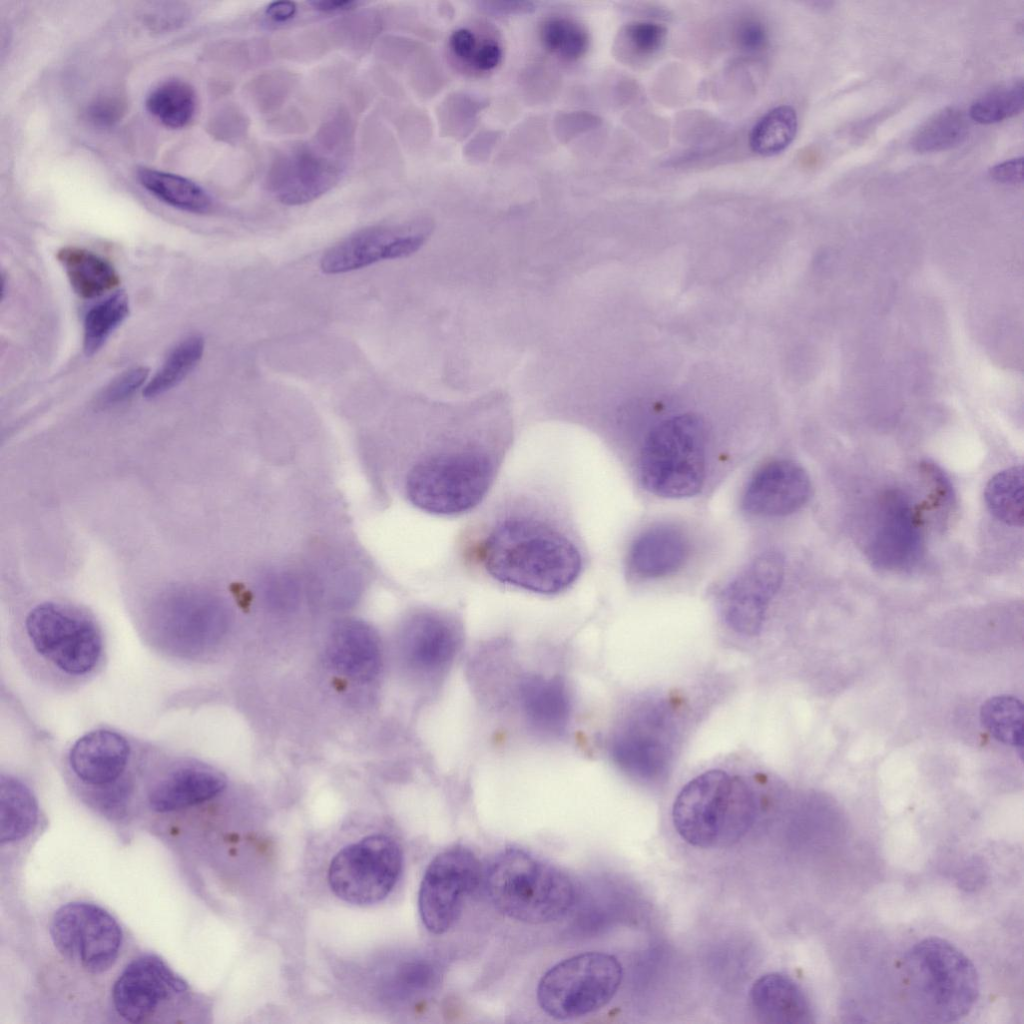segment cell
I'll use <instances>...</instances> for the list:
<instances>
[{
  "label": "cell",
  "instance_id": "1",
  "mask_svg": "<svg viewBox=\"0 0 1024 1024\" xmlns=\"http://www.w3.org/2000/svg\"><path fill=\"white\" fill-rule=\"evenodd\" d=\"M13 640L28 671L42 683L73 690L97 676L106 660V642L96 619L77 606L44 601L31 608Z\"/></svg>",
  "mask_w": 1024,
  "mask_h": 1024
},
{
  "label": "cell",
  "instance_id": "2",
  "mask_svg": "<svg viewBox=\"0 0 1024 1024\" xmlns=\"http://www.w3.org/2000/svg\"><path fill=\"white\" fill-rule=\"evenodd\" d=\"M477 554L494 580L541 595L566 591L582 571L574 542L548 522L526 515L498 521Z\"/></svg>",
  "mask_w": 1024,
  "mask_h": 1024
},
{
  "label": "cell",
  "instance_id": "3",
  "mask_svg": "<svg viewBox=\"0 0 1024 1024\" xmlns=\"http://www.w3.org/2000/svg\"><path fill=\"white\" fill-rule=\"evenodd\" d=\"M898 984L904 1006L924 1023H951L975 1006L980 982L972 961L940 937L924 938L903 955Z\"/></svg>",
  "mask_w": 1024,
  "mask_h": 1024
},
{
  "label": "cell",
  "instance_id": "4",
  "mask_svg": "<svg viewBox=\"0 0 1024 1024\" xmlns=\"http://www.w3.org/2000/svg\"><path fill=\"white\" fill-rule=\"evenodd\" d=\"M756 799L741 778L707 771L688 782L672 809L675 830L688 844L704 849L741 840L756 818Z\"/></svg>",
  "mask_w": 1024,
  "mask_h": 1024
},
{
  "label": "cell",
  "instance_id": "5",
  "mask_svg": "<svg viewBox=\"0 0 1024 1024\" xmlns=\"http://www.w3.org/2000/svg\"><path fill=\"white\" fill-rule=\"evenodd\" d=\"M485 885L501 914L529 924L557 921L576 902L575 886L568 875L517 848L506 849L493 859Z\"/></svg>",
  "mask_w": 1024,
  "mask_h": 1024
},
{
  "label": "cell",
  "instance_id": "6",
  "mask_svg": "<svg viewBox=\"0 0 1024 1024\" xmlns=\"http://www.w3.org/2000/svg\"><path fill=\"white\" fill-rule=\"evenodd\" d=\"M495 455L478 444L446 446L417 462L406 479V493L418 509L437 516L473 510L487 495L496 473Z\"/></svg>",
  "mask_w": 1024,
  "mask_h": 1024
},
{
  "label": "cell",
  "instance_id": "7",
  "mask_svg": "<svg viewBox=\"0 0 1024 1024\" xmlns=\"http://www.w3.org/2000/svg\"><path fill=\"white\" fill-rule=\"evenodd\" d=\"M229 621L227 607L217 597L177 588L153 604L143 631L144 641L167 658L196 661L222 642Z\"/></svg>",
  "mask_w": 1024,
  "mask_h": 1024
},
{
  "label": "cell",
  "instance_id": "8",
  "mask_svg": "<svg viewBox=\"0 0 1024 1024\" xmlns=\"http://www.w3.org/2000/svg\"><path fill=\"white\" fill-rule=\"evenodd\" d=\"M706 465V435L702 420L682 414L665 420L647 437L640 457V477L651 493L666 498L695 495Z\"/></svg>",
  "mask_w": 1024,
  "mask_h": 1024
},
{
  "label": "cell",
  "instance_id": "9",
  "mask_svg": "<svg viewBox=\"0 0 1024 1024\" xmlns=\"http://www.w3.org/2000/svg\"><path fill=\"white\" fill-rule=\"evenodd\" d=\"M144 755L122 733L97 728L68 749L66 771L74 785L102 809H117L130 798L142 777Z\"/></svg>",
  "mask_w": 1024,
  "mask_h": 1024
},
{
  "label": "cell",
  "instance_id": "10",
  "mask_svg": "<svg viewBox=\"0 0 1024 1024\" xmlns=\"http://www.w3.org/2000/svg\"><path fill=\"white\" fill-rule=\"evenodd\" d=\"M622 976V966L613 955H574L543 974L537 987V1001L552 1018H579L608 1004L618 991Z\"/></svg>",
  "mask_w": 1024,
  "mask_h": 1024
},
{
  "label": "cell",
  "instance_id": "11",
  "mask_svg": "<svg viewBox=\"0 0 1024 1024\" xmlns=\"http://www.w3.org/2000/svg\"><path fill=\"white\" fill-rule=\"evenodd\" d=\"M402 852L386 835H371L339 851L329 866L328 882L340 899L370 905L385 899L402 870Z\"/></svg>",
  "mask_w": 1024,
  "mask_h": 1024
},
{
  "label": "cell",
  "instance_id": "12",
  "mask_svg": "<svg viewBox=\"0 0 1024 1024\" xmlns=\"http://www.w3.org/2000/svg\"><path fill=\"white\" fill-rule=\"evenodd\" d=\"M49 934L62 957L92 974L106 972L115 964L123 942L116 919L85 901L60 906L52 916Z\"/></svg>",
  "mask_w": 1024,
  "mask_h": 1024
},
{
  "label": "cell",
  "instance_id": "13",
  "mask_svg": "<svg viewBox=\"0 0 1024 1024\" xmlns=\"http://www.w3.org/2000/svg\"><path fill=\"white\" fill-rule=\"evenodd\" d=\"M480 878V863L464 846L450 847L435 856L425 870L418 895L419 914L426 929L433 934L447 932Z\"/></svg>",
  "mask_w": 1024,
  "mask_h": 1024
},
{
  "label": "cell",
  "instance_id": "14",
  "mask_svg": "<svg viewBox=\"0 0 1024 1024\" xmlns=\"http://www.w3.org/2000/svg\"><path fill=\"white\" fill-rule=\"evenodd\" d=\"M142 776L149 808L166 814L187 810L217 797L226 778L214 767L188 756L151 761L146 756Z\"/></svg>",
  "mask_w": 1024,
  "mask_h": 1024
},
{
  "label": "cell",
  "instance_id": "15",
  "mask_svg": "<svg viewBox=\"0 0 1024 1024\" xmlns=\"http://www.w3.org/2000/svg\"><path fill=\"white\" fill-rule=\"evenodd\" d=\"M188 983L156 955L132 960L116 978L112 1002L125 1021L139 1023L152 1017L167 1001L183 995Z\"/></svg>",
  "mask_w": 1024,
  "mask_h": 1024
},
{
  "label": "cell",
  "instance_id": "16",
  "mask_svg": "<svg viewBox=\"0 0 1024 1024\" xmlns=\"http://www.w3.org/2000/svg\"><path fill=\"white\" fill-rule=\"evenodd\" d=\"M783 575L784 559L778 552H766L754 559L722 595L721 611L727 625L742 635L758 634Z\"/></svg>",
  "mask_w": 1024,
  "mask_h": 1024
},
{
  "label": "cell",
  "instance_id": "17",
  "mask_svg": "<svg viewBox=\"0 0 1024 1024\" xmlns=\"http://www.w3.org/2000/svg\"><path fill=\"white\" fill-rule=\"evenodd\" d=\"M868 545L872 563L885 570L912 568L920 559L923 539L919 511L901 491L884 496Z\"/></svg>",
  "mask_w": 1024,
  "mask_h": 1024
},
{
  "label": "cell",
  "instance_id": "18",
  "mask_svg": "<svg viewBox=\"0 0 1024 1024\" xmlns=\"http://www.w3.org/2000/svg\"><path fill=\"white\" fill-rule=\"evenodd\" d=\"M426 233L411 225L364 228L330 247L321 257L325 274H341L382 260L399 259L418 251Z\"/></svg>",
  "mask_w": 1024,
  "mask_h": 1024
},
{
  "label": "cell",
  "instance_id": "19",
  "mask_svg": "<svg viewBox=\"0 0 1024 1024\" xmlns=\"http://www.w3.org/2000/svg\"><path fill=\"white\" fill-rule=\"evenodd\" d=\"M340 174L339 163L327 152L300 145L274 160L268 186L283 204L301 205L327 192Z\"/></svg>",
  "mask_w": 1024,
  "mask_h": 1024
},
{
  "label": "cell",
  "instance_id": "20",
  "mask_svg": "<svg viewBox=\"0 0 1024 1024\" xmlns=\"http://www.w3.org/2000/svg\"><path fill=\"white\" fill-rule=\"evenodd\" d=\"M463 643L460 625L451 617L437 612L414 615L404 626L401 651L414 671L426 676L445 674L453 664Z\"/></svg>",
  "mask_w": 1024,
  "mask_h": 1024
},
{
  "label": "cell",
  "instance_id": "21",
  "mask_svg": "<svg viewBox=\"0 0 1024 1024\" xmlns=\"http://www.w3.org/2000/svg\"><path fill=\"white\" fill-rule=\"evenodd\" d=\"M811 483L797 463L777 460L761 467L749 481L742 499L750 513L783 516L799 510L809 499Z\"/></svg>",
  "mask_w": 1024,
  "mask_h": 1024
},
{
  "label": "cell",
  "instance_id": "22",
  "mask_svg": "<svg viewBox=\"0 0 1024 1024\" xmlns=\"http://www.w3.org/2000/svg\"><path fill=\"white\" fill-rule=\"evenodd\" d=\"M517 692L521 711L533 730L546 736L566 731L572 704L561 678L529 675L519 682Z\"/></svg>",
  "mask_w": 1024,
  "mask_h": 1024
},
{
  "label": "cell",
  "instance_id": "23",
  "mask_svg": "<svg viewBox=\"0 0 1024 1024\" xmlns=\"http://www.w3.org/2000/svg\"><path fill=\"white\" fill-rule=\"evenodd\" d=\"M749 1001L754 1016L761 1023L814 1022L813 1009L803 989L781 973H769L757 979L750 989Z\"/></svg>",
  "mask_w": 1024,
  "mask_h": 1024
},
{
  "label": "cell",
  "instance_id": "24",
  "mask_svg": "<svg viewBox=\"0 0 1024 1024\" xmlns=\"http://www.w3.org/2000/svg\"><path fill=\"white\" fill-rule=\"evenodd\" d=\"M327 656L337 670L358 681L373 679L381 665L376 633L368 624L354 619L334 627L327 643Z\"/></svg>",
  "mask_w": 1024,
  "mask_h": 1024
},
{
  "label": "cell",
  "instance_id": "25",
  "mask_svg": "<svg viewBox=\"0 0 1024 1024\" xmlns=\"http://www.w3.org/2000/svg\"><path fill=\"white\" fill-rule=\"evenodd\" d=\"M657 723L658 720L654 724L647 717L646 722L633 720L616 734L612 754L617 764L627 772L652 778L666 767L669 748L658 734Z\"/></svg>",
  "mask_w": 1024,
  "mask_h": 1024
},
{
  "label": "cell",
  "instance_id": "26",
  "mask_svg": "<svg viewBox=\"0 0 1024 1024\" xmlns=\"http://www.w3.org/2000/svg\"><path fill=\"white\" fill-rule=\"evenodd\" d=\"M688 555V542L674 527L660 526L644 532L633 543L628 568L639 578L664 577L677 571Z\"/></svg>",
  "mask_w": 1024,
  "mask_h": 1024
},
{
  "label": "cell",
  "instance_id": "27",
  "mask_svg": "<svg viewBox=\"0 0 1024 1024\" xmlns=\"http://www.w3.org/2000/svg\"><path fill=\"white\" fill-rule=\"evenodd\" d=\"M57 259L76 294L92 299L113 290L120 278L113 265L100 255L79 247H63Z\"/></svg>",
  "mask_w": 1024,
  "mask_h": 1024
},
{
  "label": "cell",
  "instance_id": "28",
  "mask_svg": "<svg viewBox=\"0 0 1024 1024\" xmlns=\"http://www.w3.org/2000/svg\"><path fill=\"white\" fill-rule=\"evenodd\" d=\"M38 819V802L31 787L12 773L1 772L0 842L12 843L28 836Z\"/></svg>",
  "mask_w": 1024,
  "mask_h": 1024
},
{
  "label": "cell",
  "instance_id": "29",
  "mask_svg": "<svg viewBox=\"0 0 1024 1024\" xmlns=\"http://www.w3.org/2000/svg\"><path fill=\"white\" fill-rule=\"evenodd\" d=\"M144 189L160 201L182 211L203 214L212 208L209 194L193 181L169 172L151 168L137 171Z\"/></svg>",
  "mask_w": 1024,
  "mask_h": 1024
},
{
  "label": "cell",
  "instance_id": "30",
  "mask_svg": "<svg viewBox=\"0 0 1024 1024\" xmlns=\"http://www.w3.org/2000/svg\"><path fill=\"white\" fill-rule=\"evenodd\" d=\"M146 108L165 127L180 129L188 125L195 114L196 95L187 82L169 79L149 92Z\"/></svg>",
  "mask_w": 1024,
  "mask_h": 1024
},
{
  "label": "cell",
  "instance_id": "31",
  "mask_svg": "<svg viewBox=\"0 0 1024 1024\" xmlns=\"http://www.w3.org/2000/svg\"><path fill=\"white\" fill-rule=\"evenodd\" d=\"M969 133L966 114L957 108H945L927 120L913 135L912 148L919 153L938 152L963 143Z\"/></svg>",
  "mask_w": 1024,
  "mask_h": 1024
},
{
  "label": "cell",
  "instance_id": "32",
  "mask_svg": "<svg viewBox=\"0 0 1024 1024\" xmlns=\"http://www.w3.org/2000/svg\"><path fill=\"white\" fill-rule=\"evenodd\" d=\"M985 501L991 514L999 521L1021 527L1024 520L1023 470L1021 466L1007 468L990 479Z\"/></svg>",
  "mask_w": 1024,
  "mask_h": 1024
},
{
  "label": "cell",
  "instance_id": "33",
  "mask_svg": "<svg viewBox=\"0 0 1024 1024\" xmlns=\"http://www.w3.org/2000/svg\"><path fill=\"white\" fill-rule=\"evenodd\" d=\"M1023 704L1011 695H998L986 700L980 709L983 727L997 741L1023 751Z\"/></svg>",
  "mask_w": 1024,
  "mask_h": 1024
},
{
  "label": "cell",
  "instance_id": "34",
  "mask_svg": "<svg viewBox=\"0 0 1024 1024\" xmlns=\"http://www.w3.org/2000/svg\"><path fill=\"white\" fill-rule=\"evenodd\" d=\"M797 126V114L793 107H774L753 126L749 139L750 147L762 156L777 155L792 143Z\"/></svg>",
  "mask_w": 1024,
  "mask_h": 1024
},
{
  "label": "cell",
  "instance_id": "35",
  "mask_svg": "<svg viewBox=\"0 0 1024 1024\" xmlns=\"http://www.w3.org/2000/svg\"><path fill=\"white\" fill-rule=\"evenodd\" d=\"M204 352V340L193 335L178 343L165 361L146 384L143 394L146 398L160 396L177 386L200 361Z\"/></svg>",
  "mask_w": 1024,
  "mask_h": 1024
},
{
  "label": "cell",
  "instance_id": "36",
  "mask_svg": "<svg viewBox=\"0 0 1024 1024\" xmlns=\"http://www.w3.org/2000/svg\"><path fill=\"white\" fill-rule=\"evenodd\" d=\"M129 314V300L119 291L88 310L84 318L83 350L87 356L97 353Z\"/></svg>",
  "mask_w": 1024,
  "mask_h": 1024
},
{
  "label": "cell",
  "instance_id": "37",
  "mask_svg": "<svg viewBox=\"0 0 1024 1024\" xmlns=\"http://www.w3.org/2000/svg\"><path fill=\"white\" fill-rule=\"evenodd\" d=\"M539 35L544 48L564 61L580 59L589 47V36L584 27L564 16L545 19Z\"/></svg>",
  "mask_w": 1024,
  "mask_h": 1024
},
{
  "label": "cell",
  "instance_id": "38",
  "mask_svg": "<svg viewBox=\"0 0 1024 1024\" xmlns=\"http://www.w3.org/2000/svg\"><path fill=\"white\" fill-rule=\"evenodd\" d=\"M1023 106L1024 88L1020 80L977 98L970 106L969 117L980 124H994L1021 113Z\"/></svg>",
  "mask_w": 1024,
  "mask_h": 1024
},
{
  "label": "cell",
  "instance_id": "39",
  "mask_svg": "<svg viewBox=\"0 0 1024 1024\" xmlns=\"http://www.w3.org/2000/svg\"><path fill=\"white\" fill-rule=\"evenodd\" d=\"M440 979L439 969L427 959L416 958L401 963L392 973L386 991L393 997L406 999L432 990Z\"/></svg>",
  "mask_w": 1024,
  "mask_h": 1024
},
{
  "label": "cell",
  "instance_id": "40",
  "mask_svg": "<svg viewBox=\"0 0 1024 1024\" xmlns=\"http://www.w3.org/2000/svg\"><path fill=\"white\" fill-rule=\"evenodd\" d=\"M149 370L144 366H135L127 369L113 379L101 392L99 404L101 406H112L130 398L146 382Z\"/></svg>",
  "mask_w": 1024,
  "mask_h": 1024
},
{
  "label": "cell",
  "instance_id": "41",
  "mask_svg": "<svg viewBox=\"0 0 1024 1024\" xmlns=\"http://www.w3.org/2000/svg\"><path fill=\"white\" fill-rule=\"evenodd\" d=\"M666 35V28L652 21L633 22L625 29V37L630 46L642 56L657 52L663 46Z\"/></svg>",
  "mask_w": 1024,
  "mask_h": 1024
},
{
  "label": "cell",
  "instance_id": "42",
  "mask_svg": "<svg viewBox=\"0 0 1024 1024\" xmlns=\"http://www.w3.org/2000/svg\"><path fill=\"white\" fill-rule=\"evenodd\" d=\"M735 40L742 51L757 54L767 48L769 36L763 23L751 18L739 23L735 31Z\"/></svg>",
  "mask_w": 1024,
  "mask_h": 1024
},
{
  "label": "cell",
  "instance_id": "43",
  "mask_svg": "<svg viewBox=\"0 0 1024 1024\" xmlns=\"http://www.w3.org/2000/svg\"><path fill=\"white\" fill-rule=\"evenodd\" d=\"M125 111L123 100L114 95L95 99L87 108V118L97 126H111L119 121Z\"/></svg>",
  "mask_w": 1024,
  "mask_h": 1024
},
{
  "label": "cell",
  "instance_id": "44",
  "mask_svg": "<svg viewBox=\"0 0 1024 1024\" xmlns=\"http://www.w3.org/2000/svg\"><path fill=\"white\" fill-rule=\"evenodd\" d=\"M482 39L469 28H459L450 35L449 47L458 60L470 66Z\"/></svg>",
  "mask_w": 1024,
  "mask_h": 1024
},
{
  "label": "cell",
  "instance_id": "45",
  "mask_svg": "<svg viewBox=\"0 0 1024 1024\" xmlns=\"http://www.w3.org/2000/svg\"><path fill=\"white\" fill-rule=\"evenodd\" d=\"M503 49L498 41L483 38L470 67L478 72L494 70L502 61Z\"/></svg>",
  "mask_w": 1024,
  "mask_h": 1024
},
{
  "label": "cell",
  "instance_id": "46",
  "mask_svg": "<svg viewBox=\"0 0 1024 1024\" xmlns=\"http://www.w3.org/2000/svg\"><path fill=\"white\" fill-rule=\"evenodd\" d=\"M993 180L1002 184H1021L1023 182V158H1013L998 163L990 168Z\"/></svg>",
  "mask_w": 1024,
  "mask_h": 1024
},
{
  "label": "cell",
  "instance_id": "47",
  "mask_svg": "<svg viewBox=\"0 0 1024 1024\" xmlns=\"http://www.w3.org/2000/svg\"><path fill=\"white\" fill-rule=\"evenodd\" d=\"M296 4L292 1H275L266 8V15L275 22H286L296 14Z\"/></svg>",
  "mask_w": 1024,
  "mask_h": 1024
},
{
  "label": "cell",
  "instance_id": "48",
  "mask_svg": "<svg viewBox=\"0 0 1024 1024\" xmlns=\"http://www.w3.org/2000/svg\"><path fill=\"white\" fill-rule=\"evenodd\" d=\"M309 4L317 11L333 13L354 9L359 5V2L353 0H320L312 1Z\"/></svg>",
  "mask_w": 1024,
  "mask_h": 1024
}]
</instances>
